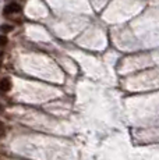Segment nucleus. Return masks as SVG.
<instances>
[{"label":"nucleus","mask_w":159,"mask_h":160,"mask_svg":"<svg viewBox=\"0 0 159 160\" xmlns=\"http://www.w3.org/2000/svg\"><path fill=\"white\" fill-rule=\"evenodd\" d=\"M11 87H13V84H11L10 78L0 79V93H7V92H10Z\"/></svg>","instance_id":"f257e3e1"},{"label":"nucleus","mask_w":159,"mask_h":160,"mask_svg":"<svg viewBox=\"0 0 159 160\" xmlns=\"http://www.w3.org/2000/svg\"><path fill=\"white\" fill-rule=\"evenodd\" d=\"M20 10H21V7L17 4V3H10V4H7L4 7V10H3V14H4V15L14 14V13H18Z\"/></svg>","instance_id":"f03ea898"},{"label":"nucleus","mask_w":159,"mask_h":160,"mask_svg":"<svg viewBox=\"0 0 159 160\" xmlns=\"http://www.w3.org/2000/svg\"><path fill=\"white\" fill-rule=\"evenodd\" d=\"M0 31H2L3 33H8L13 31V25H10V24H3V25H0Z\"/></svg>","instance_id":"7ed1b4c3"},{"label":"nucleus","mask_w":159,"mask_h":160,"mask_svg":"<svg viewBox=\"0 0 159 160\" xmlns=\"http://www.w3.org/2000/svg\"><path fill=\"white\" fill-rule=\"evenodd\" d=\"M6 137V125L3 124V121H0V138Z\"/></svg>","instance_id":"20e7f679"},{"label":"nucleus","mask_w":159,"mask_h":160,"mask_svg":"<svg viewBox=\"0 0 159 160\" xmlns=\"http://www.w3.org/2000/svg\"><path fill=\"white\" fill-rule=\"evenodd\" d=\"M7 42H8V39L4 35H0V48H4L7 45Z\"/></svg>","instance_id":"39448f33"},{"label":"nucleus","mask_w":159,"mask_h":160,"mask_svg":"<svg viewBox=\"0 0 159 160\" xmlns=\"http://www.w3.org/2000/svg\"><path fill=\"white\" fill-rule=\"evenodd\" d=\"M3 112H4V106H3V104L2 103H0V114H2V113Z\"/></svg>","instance_id":"423d86ee"},{"label":"nucleus","mask_w":159,"mask_h":160,"mask_svg":"<svg viewBox=\"0 0 159 160\" xmlns=\"http://www.w3.org/2000/svg\"><path fill=\"white\" fill-rule=\"evenodd\" d=\"M2 57H3V53H0V60H2Z\"/></svg>","instance_id":"0eeeda50"}]
</instances>
